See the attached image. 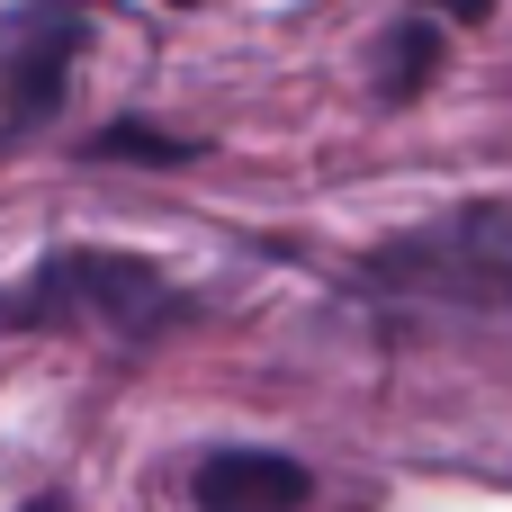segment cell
<instances>
[{
    "label": "cell",
    "mask_w": 512,
    "mask_h": 512,
    "mask_svg": "<svg viewBox=\"0 0 512 512\" xmlns=\"http://www.w3.org/2000/svg\"><path fill=\"white\" fill-rule=\"evenodd\" d=\"M198 324V297L153 270L144 252H108V243H72L45 252L18 288H0V333H99V342H153Z\"/></svg>",
    "instance_id": "obj_1"
},
{
    "label": "cell",
    "mask_w": 512,
    "mask_h": 512,
    "mask_svg": "<svg viewBox=\"0 0 512 512\" xmlns=\"http://www.w3.org/2000/svg\"><path fill=\"white\" fill-rule=\"evenodd\" d=\"M360 297L378 306H459V315H512V198L441 207L405 234H387L360 270Z\"/></svg>",
    "instance_id": "obj_2"
},
{
    "label": "cell",
    "mask_w": 512,
    "mask_h": 512,
    "mask_svg": "<svg viewBox=\"0 0 512 512\" xmlns=\"http://www.w3.org/2000/svg\"><path fill=\"white\" fill-rule=\"evenodd\" d=\"M90 36V0H18L0 18V126H54L72 90V54Z\"/></svg>",
    "instance_id": "obj_3"
},
{
    "label": "cell",
    "mask_w": 512,
    "mask_h": 512,
    "mask_svg": "<svg viewBox=\"0 0 512 512\" xmlns=\"http://www.w3.org/2000/svg\"><path fill=\"white\" fill-rule=\"evenodd\" d=\"M189 495H198V512H306L315 504V477L288 450H243L234 441V450H207L198 459Z\"/></svg>",
    "instance_id": "obj_4"
},
{
    "label": "cell",
    "mask_w": 512,
    "mask_h": 512,
    "mask_svg": "<svg viewBox=\"0 0 512 512\" xmlns=\"http://www.w3.org/2000/svg\"><path fill=\"white\" fill-rule=\"evenodd\" d=\"M369 72H378V99H387V108H414V99L441 81V18H432V9L396 18V27L378 36V63H369Z\"/></svg>",
    "instance_id": "obj_5"
},
{
    "label": "cell",
    "mask_w": 512,
    "mask_h": 512,
    "mask_svg": "<svg viewBox=\"0 0 512 512\" xmlns=\"http://www.w3.org/2000/svg\"><path fill=\"white\" fill-rule=\"evenodd\" d=\"M90 162H162V171H180V162H198V144L189 135H162V126H135V117H117V126H99L90 144H81Z\"/></svg>",
    "instance_id": "obj_6"
},
{
    "label": "cell",
    "mask_w": 512,
    "mask_h": 512,
    "mask_svg": "<svg viewBox=\"0 0 512 512\" xmlns=\"http://www.w3.org/2000/svg\"><path fill=\"white\" fill-rule=\"evenodd\" d=\"M432 18H459V27H477V18H495V0H423Z\"/></svg>",
    "instance_id": "obj_7"
},
{
    "label": "cell",
    "mask_w": 512,
    "mask_h": 512,
    "mask_svg": "<svg viewBox=\"0 0 512 512\" xmlns=\"http://www.w3.org/2000/svg\"><path fill=\"white\" fill-rule=\"evenodd\" d=\"M27 512H63V504H54V495H36V504H27Z\"/></svg>",
    "instance_id": "obj_8"
}]
</instances>
